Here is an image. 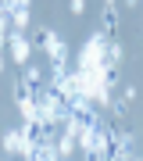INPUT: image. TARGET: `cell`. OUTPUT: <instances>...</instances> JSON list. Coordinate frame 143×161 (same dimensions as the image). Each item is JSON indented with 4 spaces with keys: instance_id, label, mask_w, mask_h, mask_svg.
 <instances>
[{
    "instance_id": "cell-9",
    "label": "cell",
    "mask_w": 143,
    "mask_h": 161,
    "mask_svg": "<svg viewBox=\"0 0 143 161\" xmlns=\"http://www.w3.org/2000/svg\"><path fill=\"white\" fill-rule=\"evenodd\" d=\"M22 132H25L29 143H40V140H43V122H40V115H36V118H25Z\"/></svg>"
},
{
    "instance_id": "cell-19",
    "label": "cell",
    "mask_w": 143,
    "mask_h": 161,
    "mask_svg": "<svg viewBox=\"0 0 143 161\" xmlns=\"http://www.w3.org/2000/svg\"><path fill=\"white\" fill-rule=\"evenodd\" d=\"M104 4H118V0H104Z\"/></svg>"
},
{
    "instance_id": "cell-18",
    "label": "cell",
    "mask_w": 143,
    "mask_h": 161,
    "mask_svg": "<svg viewBox=\"0 0 143 161\" xmlns=\"http://www.w3.org/2000/svg\"><path fill=\"white\" fill-rule=\"evenodd\" d=\"M122 4H129V7H136V4H140V0H122Z\"/></svg>"
},
{
    "instance_id": "cell-4",
    "label": "cell",
    "mask_w": 143,
    "mask_h": 161,
    "mask_svg": "<svg viewBox=\"0 0 143 161\" xmlns=\"http://www.w3.org/2000/svg\"><path fill=\"white\" fill-rule=\"evenodd\" d=\"M25 161H57V143H54V140H40V143H32L29 154H25Z\"/></svg>"
},
{
    "instance_id": "cell-11",
    "label": "cell",
    "mask_w": 143,
    "mask_h": 161,
    "mask_svg": "<svg viewBox=\"0 0 143 161\" xmlns=\"http://www.w3.org/2000/svg\"><path fill=\"white\" fill-rule=\"evenodd\" d=\"M22 79L29 82V86H43V82H50V79H43V68L40 64H25V75Z\"/></svg>"
},
{
    "instance_id": "cell-20",
    "label": "cell",
    "mask_w": 143,
    "mask_h": 161,
    "mask_svg": "<svg viewBox=\"0 0 143 161\" xmlns=\"http://www.w3.org/2000/svg\"><path fill=\"white\" fill-rule=\"evenodd\" d=\"M57 161H72V158H57Z\"/></svg>"
},
{
    "instance_id": "cell-15",
    "label": "cell",
    "mask_w": 143,
    "mask_h": 161,
    "mask_svg": "<svg viewBox=\"0 0 143 161\" xmlns=\"http://www.w3.org/2000/svg\"><path fill=\"white\" fill-rule=\"evenodd\" d=\"M122 97L132 104V100H136V86H132V82H125V86H122Z\"/></svg>"
},
{
    "instance_id": "cell-17",
    "label": "cell",
    "mask_w": 143,
    "mask_h": 161,
    "mask_svg": "<svg viewBox=\"0 0 143 161\" xmlns=\"http://www.w3.org/2000/svg\"><path fill=\"white\" fill-rule=\"evenodd\" d=\"M4 68H7V54L0 50V72H4Z\"/></svg>"
},
{
    "instance_id": "cell-1",
    "label": "cell",
    "mask_w": 143,
    "mask_h": 161,
    "mask_svg": "<svg viewBox=\"0 0 143 161\" xmlns=\"http://www.w3.org/2000/svg\"><path fill=\"white\" fill-rule=\"evenodd\" d=\"M107 40L111 36L107 32H93L90 40L82 43V50H79V68H90V72H100L104 68V61H107Z\"/></svg>"
},
{
    "instance_id": "cell-6",
    "label": "cell",
    "mask_w": 143,
    "mask_h": 161,
    "mask_svg": "<svg viewBox=\"0 0 143 161\" xmlns=\"http://www.w3.org/2000/svg\"><path fill=\"white\" fill-rule=\"evenodd\" d=\"M100 79H104V86H122V64L118 61H104V68H100Z\"/></svg>"
},
{
    "instance_id": "cell-21",
    "label": "cell",
    "mask_w": 143,
    "mask_h": 161,
    "mask_svg": "<svg viewBox=\"0 0 143 161\" xmlns=\"http://www.w3.org/2000/svg\"><path fill=\"white\" fill-rule=\"evenodd\" d=\"M0 90H4V86H0Z\"/></svg>"
},
{
    "instance_id": "cell-7",
    "label": "cell",
    "mask_w": 143,
    "mask_h": 161,
    "mask_svg": "<svg viewBox=\"0 0 143 161\" xmlns=\"http://www.w3.org/2000/svg\"><path fill=\"white\" fill-rule=\"evenodd\" d=\"M54 143H57V158H72L75 154V147H79V143H75V136H72V132H57V140H54Z\"/></svg>"
},
{
    "instance_id": "cell-13",
    "label": "cell",
    "mask_w": 143,
    "mask_h": 161,
    "mask_svg": "<svg viewBox=\"0 0 143 161\" xmlns=\"http://www.w3.org/2000/svg\"><path fill=\"white\" fill-rule=\"evenodd\" d=\"M7 36H11V14H0V50L7 47Z\"/></svg>"
},
{
    "instance_id": "cell-3",
    "label": "cell",
    "mask_w": 143,
    "mask_h": 161,
    "mask_svg": "<svg viewBox=\"0 0 143 161\" xmlns=\"http://www.w3.org/2000/svg\"><path fill=\"white\" fill-rule=\"evenodd\" d=\"M0 143H4L7 154H18V158H25V154H29V147H32V143L25 140V132H22V129H7L4 136H0Z\"/></svg>"
},
{
    "instance_id": "cell-2",
    "label": "cell",
    "mask_w": 143,
    "mask_h": 161,
    "mask_svg": "<svg viewBox=\"0 0 143 161\" xmlns=\"http://www.w3.org/2000/svg\"><path fill=\"white\" fill-rule=\"evenodd\" d=\"M7 58H11L18 68H25V64H29V58H32V43H29L25 32L11 29V36H7Z\"/></svg>"
},
{
    "instance_id": "cell-14",
    "label": "cell",
    "mask_w": 143,
    "mask_h": 161,
    "mask_svg": "<svg viewBox=\"0 0 143 161\" xmlns=\"http://www.w3.org/2000/svg\"><path fill=\"white\" fill-rule=\"evenodd\" d=\"M107 61H118V64H122V47H118V40H114V36L107 40Z\"/></svg>"
},
{
    "instance_id": "cell-10",
    "label": "cell",
    "mask_w": 143,
    "mask_h": 161,
    "mask_svg": "<svg viewBox=\"0 0 143 161\" xmlns=\"http://www.w3.org/2000/svg\"><path fill=\"white\" fill-rule=\"evenodd\" d=\"M29 7H14L11 11V29H18V32H29Z\"/></svg>"
},
{
    "instance_id": "cell-12",
    "label": "cell",
    "mask_w": 143,
    "mask_h": 161,
    "mask_svg": "<svg viewBox=\"0 0 143 161\" xmlns=\"http://www.w3.org/2000/svg\"><path fill=\"white\" fill-rule=\"evenodd\" d=\"M125 108H129V100H125V97H114L107 111H111V118H125Z\"/></svg>"
},
{
    "instance_id": "cell-8",
    "label": "cell",
    "mask_w": 143,
    "mask_h": 161,
    "mask_svg": "<svg viewBox=\"0 0 143 161\" xmlns=\"http://www.w3.org/2000/svg\"><path fill=\"white\" fill-rule=\"evenodd\" d=\"M54 40V29H29V43H32V50H47V43Z\"/></svg>"
},
{
    "instance_id": "cell-16",
    "label": "cell",
    "mask_w": 143,
    "mask_h": 161,
    "mask_svg": "<svg viewBox=\"0 0 143 161\" xmlns=\"http://www.w3.org/2000/svg\"><path fill=\"white\" fill-rule=\"evenodd\" d=\"M68 7H72V14H82L86 11V0H68Z\"/></svg>"
},
{
    "instance_id": "cell-5",
    "label": "cell",
    "mask_w": 143,
    "mask_h": 161,
    "mask_svg": "<svg viewBox=\"0 0 143 161\" xmlns=\"http://www.w3.org/2000/svg\"><path fill=\"white\" fill-rule=\"evenodd\" d=\"M100 29L114 36L118 32V4H104V11H100Z\"/></svg>"
}]
</instances>
